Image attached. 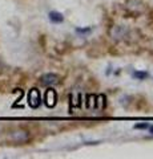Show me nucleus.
Here are the masks:
<instances>
[{
    "label": "nucleus",
    "mask_w": 153,
    "mask_h": 159,
    "mask_svg": "<svg viewBox=\"0 0 153 159\" xmlns=\"http://www.w3.org/2000/svg\"><path fill=\"white\" fill-rule=\"evenodd\" d=\"M91 31H92L91 27H88V28H76V32L77 33H89Z\"/></svg>",
    "instance_id": "nucleus-8"
},
{
    "label": "nucleus",
    "mask_w": 153,
    "mask_h": 159,
    "mask_svg": "<svg viewBox=\"0 0 153 159\" xmlns=\"http://www.w3.org/2000/svg\"><path fill=\"white\" fill-rule=\"evenodd\" d=\"M148 76H149V74H148V72H145V70H135L133 72V77L136 80H140V81L148 78Z\"/></svg>",
    "instance_id": "nucleus-7"
},
{
    "label": "nucleus",
    "mask_w": 153,
    "mask_h": 159,
    "mask_svg": "<svg viewBox=\"0 0 153 159\" xmlns=\"http://www.w3.org/2000/svg\"><path fill=\"white\" fill-rule=\"evenodd\" d=\"M57 102V94L53 89H48L45 93V105L48 107H53Z\"/></svg>",
    "instance_id": "nucleus-5"
},
{
    "label": "nucleus",
    "mask_w": 153,
    "mask_h": 159,
    "mask_svg": "<svg viewBox=\"0 0 153 159\" xmlns=\"http://www.w3.org/2000/svg\"><path fill=\"white\" fill-rule=\"evenodd\" d=\"M148 129H149V131H151V134H153V125H149V127H148Z\"/></svg>",
    "instance_id": "nucleus-10"
},
{
    "label": "nucleus",
    "mask_w": 153,
    "mask_h": 159,
    "mask_svg": "<svg viewBox=\"0 0 153 159\" xmlns=\"http://www.w3.org/2000/svg\"><path fill=\"white\" fill-rule=\"evenodd\" d=\"M60 82V77L55 73H45L40 77V84L44 86H53Z\"/></svg>",
    "instance_id": "nucleus-3"
},
{
    "label": "nucleus",
    "mask_w": 153,
    "mask_h": 159,
    "mask_svg": "<svg viewBox=\"0 0 153 159\" xmlns=\"http://www.w3.org/2000/svg\"><path fill=\"white\" fill-rule=\"evenodd\" d=\"M149 127V123H137V125H135V129H148Z\"/></svg>",
    "instance_id": "nucleus-9"
},
{
    "label": "nucleus",
    "mask_w": 153,
    "mask_h": 159,
    "mask_svg": "<svg viewBox=\"0 0 153 159\" xmlns=\"http://www.w3.org/2000/svg\"><path fill=\"white\" fill-rule=\"evenodd\" d=\"M29 139H31V134H29L28 130H24V129H17V130H13L9 134V141L17 143V145L27 143Z\"/></svg>",
    "instance_id": "nucleus-1"
},
{
    "label": "nucleus",
    "mask_w": 153,
    "mask_h": 159,
    "mask_svg": "<svg viewBox=\"0 0 153 159\" xmlns=\"http://www.w3.org/2000/svg\"><path fill=\"white\" fill-rule=\"evenodd\" d=\"M40 92L37 90V89H31L28 93V105L31 106L32 109H36L40 106Z\"/></svg>",
    "instance_id": "nucleus-4"
},
{
    "label": "nucleus",
    "mask_w": 153,
    "mask_h": 159,
    "mask_svg": "<svg viewBox=\"0 0 153 159\" xmlns=\"http://www.w3.org/2000/svg\"><path fill=\"white\" fill-rule=\"evenodd\" d=\"M48 16H49V20H51L52 23H55V24H60V23H63V20H64L63 15L60 12H56V11L49 12Z\"/></svg>",
    "instance_id": "nucleus-6"
},
{
    "label": "nucleus",
    "mask_w": 153,
    "mask_h": 159,
    "mask_svg": "<svg viewBox=\"0 0 153 159\" xmlns=\"http://www.w3.org/2000/svg\"><path fill=\"white\" fill-rule=\"evenodd\" d=\"M109 34L112 39L117 40V41H124L131 37V31L127 27L122 25H115L109 29Z\"/></svg>",
    "instance_id": "nucleus-2"
}]
</instances>
